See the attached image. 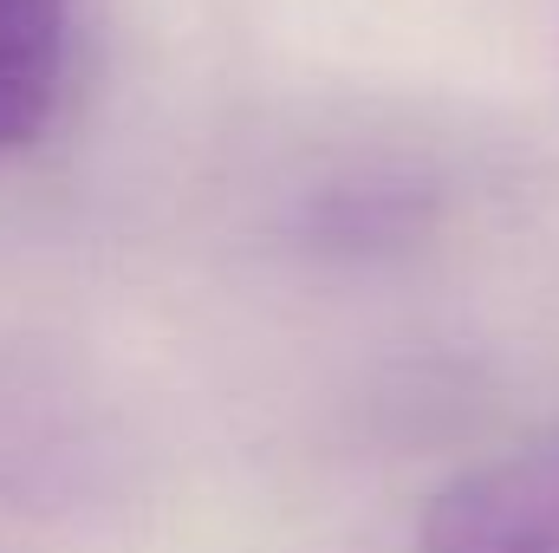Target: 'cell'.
Wrapping results in <instances>:
<instances>
[{
    "instance_id": "obj_1",
    "label": "cell",
    "mask_w": 559,
    "mask_h": 553,
    "mask_svg": "<svg viewBox=\"0 0 559 553\" xmlns=\"http://www.w3.org/2000/svg\"><path fill=\"white\" fill-rule=\"evenodd\" d=\"M417 553H559V430L449 475L417 515Z\"/></svg>"
},
{
    "instance_id": "obj_2",
    "label": "cell",
    "mask_w": 559,
    "mask_h": 553,
    "mask_svg": "<svg viewBox=\"0 0 559 553\" xmlns=\"http://www.w3.org/2000/svg\"><path fill=\"white\" fill-rule=\"evenodd\" d=\"M72 0H0V150L46 138L66 92Z\"/></svg>"
}]
</instances>
